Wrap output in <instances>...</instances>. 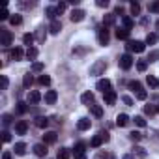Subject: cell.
Returning a JSON list of instances; mask_svg holds the SVG:
<instances>
[{"mask_svg": "<svg viewBox=\"0 0 159 159\" xmlns=\"http://www.w3.org/2000/svg\"><path fill=\"white\" fill-rule=\"evenodd\" d=\"M23 56H26V52H25L21 47H15V49L10 51V58H11V60H23Z\"/></svg>", "mask_w": 159, "mask_h": 159, "instance_id": "obj_7", "label": "cell"}, {"mask_svg": "<svg viewBox=\"0 0 159 159\" xmlns=\"http://www.w3.org/2000/svg\"><path fill=\"white\" fill-rule=\"evenodd\" d=\"M125 47H127V51H133V52H142V51L146 49V43H144V41L135 39V41H129Z\"/></svg>", "mask_w": 159, "mask_h": 159, "instance_id": "obj_3", "label": "cell"}, {"mask_svg": "<svg viewBox=\"0 0 159 159\" xmlns=\"http://www.w3.org/2000/svg\"><path fill=\"white\" fill-rule=\"evenodd\" d=\"M146 67H148V60H139L137 62V69L142 73V71H146Z\"/></svg>", "mask_w": 159, "mask_h": 159, "instance_id": "obj_39", "label": "cell"}, {"mask_svg": "<svg viewBox=\"0 0 159 159\" xmlns=\"http://www.w3.org/2000/svg\"><path fill=\"white\" fill-rule=\"evenodd\" d=\"M144 112H146L148 116H152V114L157 112V107H153V105H146V107H144Z\"/></svg>", "mask_w": 159, "mask_h": 159, "instance_id": "obj_42", "label": "cell"}, {"mask_svg": "<svg viewBox=\"0 0 159 159\" xmlns=\"http://www.w3.org/2000/svg\"><path fill=\"white\" fill-rule=\"evenodd\" d=\"M26 58L34 62V60L38 58V49H36V47H28V49H26Z\"/></svg>", "mask_w": 159, "mask_h": 159, "instance_id": "obj_28", "label": "cell"}, {"mask_svg": "<svg viewBox=\"0 0 159 159\" xmlns=\"http://www.w3.org/2000/svg\"><path fill=\"white\" fill-rule=\"evenodd\" d=\"M10 23H11V25H13V26H19V25H21V23H23V17H21V15H17V13H15V15H11V17H10Z\"/></svg>", "mask_w": 159, "mask_h": 159, "instance_id": "obj_37", "label": "cell"}, {"mask_svg": "<svg viewBox=\"0 0 159 159\" xmlns=\"http://www.w3.org/2000/svg\"><path fill=\"white\" fill-rule=\"evenodd\" d=\"M84 15H86V13H84L83 10H73V11H71V21H73V23H81V21L84 19Z\"/></svg>", "mask_w": 159, "mask_h": 159, "instance_id": "obj_12", "label": "cell"}, {"mask_svg": "<svg viewBox=\"0 0 159 159\" xmlns=\"http://www.w3.org/2000/svg\"><path fill=\"white\" fill-rule=\"evenodd\" d=\"M133 153H135L137 157H140V159H146V157H148V152H146L142 146H135V148H133Z\"/></svg>", "mask_w": 159, "mask_h": 159, "instance_id": "obj_21", "label": "cell"}, {"mask_svg": "<svg viewBox=\"0 0 159 159\" xmlns=\"http://www.w3.org/2000/svg\"><path fill=\"white\" fill-rule=\"evenodd\" d=\"M81 101H83L84 105H88V107H90V105L94 103V94H92V92H84V94L81 96Z\"/></svg>", "mask_w": 159, "mask_h": 159, "instance_id": "obj_20", "label": "cell"}, {"mask_svg": "<svg viewBox=\"0 0 159 159\" xmlns=\"http://www.w3.org/2000/svg\"><path fill=\"white\" fill-rule=\"evenodd\" d=\"M0 84H2V90H6V88H8L10 81H8V77H6V75H0Z\"/></svg>", "mask_w": 159, "mask_h": 159, "instance_id": "obj_48", "label": "cell"}, {"mask_svg": "<svg viewBox=\"0 0 159 159\" xmlns=\"http://www.w3.org/2000/svg\"><path fill=\"white\" fill-rule=\"evenodd\" d=\"M45 38H47V34H45V28H41V26H39V28L36 30V39H38L39 43H43V41H45Z\"/></svg>", "mask_w": 159, "mask_h": 159, "instance_id": "obj_31", "label": "cell"}, {"mask_svg": "<svg viewBox=\"0 0 159 159\" xmlns=\"http://www.w3.org/2000/svg\"><path fill=\"white\" fill-rule=\"evenodd\" d=\"M32 84H34V77H32L30 73H26V75L23 77V86H25V88H30Z\"/></svg>", "mask_w": 159, "mask_h": 159, "instance_id": "obj_26", "label": "cell"}, {"mask_svg": "<svg viewBox=\"0 0 159 159\" xmlns=\"http://www.w3.org/2000/svg\"><path fill=\"white\" fill-rule=\"evenodd\" d=\"M122 159H135V157H133V155H131V153H127V155H124V157H122Z\"/></svg>", "mask_w": 159, "mask_h": 159, "instance_id": "obj_59", "label": "cell"}, {"mask_svg": "<svg viewBox=\"0 0 159 159\" xmlns=\"http://www.w3.org/2000/svg\"><path fill=\"white\" fill-rule=\"evenodd\" d=\"M73 155H75V159H86V155H84V144H83V142H79V144L75 146Z\"/></svg>", "mask_w": 159, "mask_h": 159, "instance_id": "obj_8", "label": "cell"}, {"mask_svg": "<svg viewBox=\"0 0 159 159\" xmlns=\"http://www.w3.org/2000/svg\"><path fill=\"white\" fill-rule=\"evenodd\" d=\"M90 125H92L90 118H81V120H79V124H77V127L81 129V131H86V129H90Z\"/></svg>", "mask_w": 159, "mask_h": 159, "instance_id": "obj_19", "label": "cell"}, {"mask_svg": "<svg viewBox=\"0 0 159 159\" xmlns=\"http://www.w3.org/2000/svg\"><path fill=\"white\" fill-rule=\"evenodd\" d=\"M69 155H71V152L67 148H60L58 150V159H69Z\"/></svg>", "mask_w": 159, "mask_h": 159, "instance_id": "obj_34", "label": "cell"}, {"mask_svg": "<svg viewBox=\"0 0 159 159\" xmlns=\"http://www.w3.org/2000/svg\"><path fill=\"white\" fill-rule=\"evenodd\" d=\"M122 101H124V103H125V105H129V107H131V105H133V99H131V98H129V96H122Z\"/></svg>", "mask_w": 159, "mask_h": 159, "instance_id": "obj_54", "label": "cell"}, {"mask_svg": "<svg viewBox=\"0 0 159 159\" xmlns=\"http://www.w3.org/2000/svg\"><path fill=\"white\" fill-rule=\"evenodd\" d=\"M56 139H58V135H56L54 131H47V133L43 135V144H54Z\"/></svg>", "mask_w": 159, "mask_h": 159, "instance_id": "obj_11", "label": "cell"}, {"mask_svg": "<svg viewBox=\"0 0 159 159\" xmlns=\"http://www.w3.org/2000/svg\"><path fill=\"white\" fill-rule=\"evenodd\" d=\"M66 8H67V6H66V2L56 4V11H58V15H60V13H64V11H66Z\"/></svg>", "mask_w": 159, "mask_h": 159, "instance_id": "obj_52", "label": "cell"}, {"mask_svg": "<svg viewBox=\"0 0 159 159\" xmlns=\"http://www.w3.org/2000/svg\"><path fill=\"white\" fill-rule=\"evenodd\" d=\"M11 15H10V11L6 10V6H4V10H2V13H0V21H6V19H10Z\"/></svg>", "mask_w": 159, "mask_h": 159, "instance_id": "obj_51", "label": "cell"}, {"mask_svg": "<svg viewBox=\"0 0 159 159\" xmlns=\"http://www.w3.org/2000/svg\"><path fill=\"white\" fill-rule=\"evenodd\" d=\"M39 101H41V94H39L38 90H30V92H28V103L36 105V103H39Z\"/></svg>", "mask_w": 159, "mask_h": 159, "instance_id": "obj_9", "label": "cell"}, {"mask_svg": "<svg viewBox=\"0 0 159 159\" xmlns=\"http://www.w3.org/2000/svg\"><path fill=\"white\" fill-rule=\"evenodd\" d=\"M34 39H36V36H32V34H25V36H23V41H25V45H28V47H32Z\"/></svg>", "mask_w": 159, "mask_h": 159, "instance_id": "obj_38", "label": "cell"}, {"mask_svg": "<svg viewBox=\"0 0 159 159\" xmlns=\"http://www.w3.org/2000/svg\"><path fill=\"white\" fill-rule=\"evenodd\" d=\"M105 159H116V157H114L112 153H105Z\"/></svg>", "mask_w": 159, "mask_h": 159, "instance_id": "obj_58", "label": "cell"}, {"mask_svg": "<svg viewBox=\"0 0 159 159\" xmlns=\"http://www.w3.org/2000/svg\"><path fill=\"white\" fill-rule=\"evenodd\" d=\"M38 83H39L41 86H49V84H51V77H49V75H41V77L38 79Z\"/></svg>", "mask_w": 159, "mask_h": 159, "instance_id": "obj_35", "label": "cell"}, {"mask_svg": "<svg viewBox=\"0 0 159 159\" xmlns=\"http://www.w3.org/2000/svg\"><path fill=\"white\" fill-rule=\"evenodd\" d=\"M96 4H98L99 8H107V6H109V0H98Z\"/></svg>", "mask_w": 159, "mask_h": 159, "instance_id": "obj_55", "label": "cell"}, {"mask_svg": "<svg viewBox=\"0 0 159 159\" xmlns=\"http://www.w3.org/2000/svg\"><path fill=\"white\" fill-rule=\"evenodd\" d=\"M11 32L6 30V28H0V45H4V47H10L11 45Z\"/></svg>", "mask_w": 159, "mask_h": 159, "instance_id": "obj_2", "label": "cell"}, {"mask_svg": "<svg viewBox=\"0 0 159 159\" xmlns=\"http://www.w3.org/2000/svg\"><path fill=\"white\" fill-rule=\"evenodd\" d=\"M34 124H36V125H38V127H39V129H45V127H47V125H49V120H47V118H45V116H38V118H36V122H34Z\"/></svg>", "mask_w": 159, "mask_h": 159, "instance_id": "obj_24", "label": "cell"}, {"mask_svg": "<svg viewBox=\"0 0 159 159\" xmlns=\"http://www.w3.org/2000/svg\"><path fill=\"white\" fill-rule=\"evenodd\" d=\"M116 38L118 39H127L129 38V30L127 28H118L116 30Z\"/></svg>", "mask_w": 159, "mask_h": 159, "instance_id": "obj_30", "label": "cell"}, {"mask_svg": "<svg viewBox=\"0 0 159 159\" xmlns=\"http://www.w3.org/2000/svg\"><path fill=\"white\" fill-rule=\"evenodd\" d=\"M148 10H150V13H159V0H157V2H152L148 6Z\"/></svg>", "mask_w": 159, "mask_h": 159, "instance_id": "obj_40", "label": "cell"}, {"mask_svg": "<svg viewBox=\"0 0 159 159\" xmlns=\"http://www.w3.org/2000/svg\"><path fill=\"white\" fill-rule=\"evenodd\" d=\"M114 23H116V15H114V13H109V15L103 17V25H105V26H112Z\"/></svg>", "mask_w": 159, "mask_h": 159, "instance_id": "obj_23", "label": "cell"}, {"mask_svg": "<svg viewBox=\"0 0 159 159\" xmlns=\"http://www.w3.org/2000/svg\"><path fill=\"white\" fill-rule=\"evenodd\" d=\"M146 81H148V84H150L152 88H159V79H157V77L148 75V77H146Z\"/></svg>", "mask_w": 159, "mask_h": 159, "instance_id": "obj_29", "label": "cell"}, {"mask_svg": "<svg viewBox=\"0 0 159 159\" xmlns=\"http://www.w3.org/2000/svg\"><path fill=\"white\" fill-rule=\"evenodd\" d=\"M122 23H124V28H127V30H131L133 28V19L129 17V15H122Z\"/></svg>", "mask_w": 159, "mask_h": 159, "instance_id": "obj_27", "label": "cell"}, {"mask_svg": "<svg viewBox=\"0 0 159 159\" xmlns=\"http://www.w3.org/2000/svg\"><path fill=\"white\" fill-rule=\"evenodd\" d=\"M98 39H99V43H101V45H109V39H111V36H109V30H107V26L99 28V32H98Z\"/></svg>", "mask_w": 159, "mask_h": 159, "instance_id": "obj_5", "label": "cell"}, {"mask_svg": "<svg viewBox=\"0 0 159 159\" xmlns=\"http://www.w3.org/2000/svg\"><path fill=\"white\" fill-rule=\"evenodd\" d=\"M45 15L51 19V21H56V15H58V11H56V6L52 8V6H49L47 10H45Z\"/></svg>", "mask_w": 159, "mask_h": 159, "instance_id": "obj_22", "label": "cell"}, {"mask_svg": "<svg viewBox=\"0 0 159 159\" xmlns=\"http://www.w3.org/2000/svg\"><path fill=\"white\" fill-rule=\"evenodd\" d=\"M118 64H120V67H122V69H129V67L133 66V56H131L129 52H125V54H122V56H120Z\"/></svg>", "mask_w": 159, "mask_h": 159, "instance_id": "obj_4", "label": "cell"}, {"mask_svg": "<svg viewBox=\"0 0 159 159\" xmlns=\"http://www.w3.org/2000/svg\"><path fill=\"white\" fill-rule=\"evenodd\" d=\"M127 124H129V116L127 114H118L116 116V125L118 127H125Z\"/></svg>", "mask_w": 159, "mask_h": 159, "instance_id": "obj_18", "label": "cell"}, {"mask_svg": "<svg viewBox=\"0 0 159 159\" xmlns=\"http://www.w3.org/2000/svg\"><path fill=\"white\" fill-rule=\"evenodd\" d=\"M129 10H131L133 15H139V13H140V4H139V2H131V4H129Z\"/></svg>", "mask_w": 159, "mask_h": 159, "instance_id": "obj_36", "label": "cell"}, {"mask_svg": "<svg viewBox=\"0 0 159 159\" xmlns=\"http://www.w3.org/2000/svg\"><path fill=\"white\" fill-rule=\"evenodd\" d=\"M103 96H105V103H107V105H114L116 99H118V96H116L114 90H111V92H107V94H103Z\"/></svg>", "mask_w": 159, "mask_h": 159, "instance_id": "obj_16", "label": "cell"}, {"mask_svg": "<svg viewBox=\"0 0 159 159\" xmlns=\"http://www.w3.org/2000/svg\"><path fill=\"white\" fill-rule=\"evenodd\" d=\"M107 69V62L105 60H96L94 66L90 67V75H103Z\"/></svg>", "mask_w": 159, "mask_h": 159, "instance_id": "obj_1", "label": "cell"}, {"mask_svg": "<svg viewBox=\"0 0 159 159\" xmlns=\"http://www.w3.org/2000/svg\"><path fill=\"white\" fill-rule=\"evenodd\" d=\"M13 150H15L17 155H25V152H26V144H25V142H17Z\"/></svg>", "mask_w": 159, "mask_h": 159, "instance_id": "obj_33", "label": "cell"}, {"mask_svg": "<svg viewBox=\"0 0 159 159\" xmlns=\"http://www.w3.org/2000/svg\"><path fill=\"white\" fill-rule=\"evenodd\" d=\"M96 88H98V90H101L103 94H107V92H111V90H112V88H111V81H109V79H99L98 84H96Z\"/></svg>", "mask_w": 159, "mask_h": 159, "instance_id": "obj_6", "label": "cell"}, {"mask_svg": "<svg viewBox=\"0 0 159 159\" xmlns=\"http://www.w3.org/2000/svg\"><path fill=\"white\" fill-rule=\"evenodd\" d=\"M155 26H157V30H159V21H157V25H155Z\"/></svg>", "mask_w": 159, "mask_h": 159, "instance_id": "obj_60", "label": "cell"}, {"mask_svg": "<svg viewBox=\"0 0 159 159\" xmlns=\"http://www.w3.org/2000/svg\"><path fill=\"white\" fill-rule=\"evenodd\" d=\"M146 96H148V94H146L144 90H139V92H137V99H140V101H144V99H146Z\"/></svg>", "mask_w": 159, "mask_h": 159, "instance_id": "obj_53", "label": "cell"}, {"mask_svg": "<svg viewBox=\"0 0 159 159\" xmlns=\"http://www.w3.org/2000/svg\"><path fill=\"white\" fill-rule=\"evenodd\" d=\"M32 71H34V73L43 71V64H41V62H34V64H32Z\"/></svg>", "mask_w": 159, "mask_h": 159, "instance_id": "obj_44", "label": "cell"}, {"mask_svg": "<svg viewBox=\"0 0 159 159\" xmlns=\"http://www.w3.org/2000/svg\"><path fill=\"white\" fill-rule=\"evenodd\" d=\"M157 112H159V105H157Z\"/></svg>", "mask_w": 159, "mask_h": 159, "instance_id": "obj_61", "label": "cell"}, {"mask_svg": "<svg viewBox=\"0 0 159 159\" xmlns=\"http://www.w3.org/2000/svg\"><path fill=\"white\" fill-rule=\"evenodd\" d=\"M133 120H135V124H137L139 127H146V120H144L142 116H135Z\"/></svg>", "mask_w": 159, "mask_h": 159, "instance_id": "obj_46", "label": "cell"}, {"mask_svg": "<svg viewBox=\"0 0 159 159\" xmlns=\"http://www.w3.org/2000/svg\"><path fill=\"white\" fill-rule=\"evenodd\" d=\"M99 135H101L103 142H109V133H107V131H99Z\"/></svg>", "mask_w": 159, "mask_h": 159, "instance_id": "obj_56", "label": "cell"}, {"mask_svg": "<svg viewBox=\"0 0 159 159\" xmlns=\"http://www.w3.org/2000/svg\"><path fill=\"white\" fill-rule=\"evenodd\" d=\"M129 137H131V140H135V142H137V140H140V139H142V133H140V131H131V133H129Z\"/></svg>", "mask_w": 159, "mask_h": 159, "instance_id": "obj_47", "label": "cell"}, {"mask_svg": "<svg viewBox=\"0 0 159 159\" xmlns=\"http://www.w3.org/2000/svg\"><path fill=\"white\" fill-rule=\"evenodd\" d=\"M88 109H90V112H92L96 118H101V116H103V109H101V105H96V103H92Z\"/></svg>", "mask_w": 159, "mask_h": 159, "instance_id": "obj_17", "label": "cell"}, {"mask_svg": "<svg viewBox=\"0 0 159 159\" xmlns=\"http://www.w3.org/2000/svg\"><path fill=\"white\" fill-rule=\"evenodd\" d=\"M101 144H103L101 135H99V133H98V135H94V137H92V140H90V146H92V148H99Z\"/></svg>", "mask_w": 159, "mask_h": 159, "instance_id": "obj_25", "label": "cell"}, {"mask_svg": "<svg viewBox=\"0 0 159 159\" xmlns=\"http://www.w3.org/2000/svg\"><path fill=\"white\" fill-rule=\"evenodd\" d=\"M146 45H155L157 43V34L155 32H150L148 36H146V41H144Z\"/></svg>", "mask_w": 159, "mask_h": 159, "instance_id": "obj_32", "label": "cell"}, {"mask_svg": "<svg viewBox=\"0 0 159 159\" xmlns=\"http://www.w3.org/2000/svg\"><path fill=\"white\" fill-rule=\"evenodd\" d=\"M60 30H62V23H60L58 19H56V21H51V26H49V32L56 36V34H60Z\"/></svg>", "mask_w": 159, "mask_h": 159, "instance_id": "obj_15", "label": "cell"}, {"mask_svg": "<svg viewBox=\"0 0 159 159\" xmlns=\"http://www.w3.org/2000/svg\"><path fill=\"white\" fill-rule=\"evenodd\" d=\"M129 88H131V90H137V92H139V90H142V86H140V83H139V81H129Z\"/></svg>", "mask_w": 159, "mask_h": 159, "instance_id": "obj_45", "label": "cell"}, {"mask_svg": "<svg viewBox=\"0 0 159 159\" xmlns=\"http://www.w3.org/2000/svg\"><path fill=\"white\" fill-rule=\"evenodd\" d=\"M47 152H49V150H47V144H36V146H34V153H36L38 157H45Z\"/></svg>", "mask_w": 159, "mask_h": 159, "instance_id": "obj_14", "label": "cell"}, {"mask_svg": "<svg viewBox=\"0 0 159 159\" xmlns=\"http://www.w3.org/2000/svg\"><path fill=\"white\" fill-rule=\"evenodd\" d=\"M26 111H28V107H26V103H23V101H19V103H17V112H19V114H25Z\"/></svg>", "mask_w": 159, "mask_h": 159, "instance_id": "obj_41", "label": "cell"}, {"mask_svg": "<svg viewBox=\"0 0 159 159\" xmlns=\"http://www.w3.org/2000/svg\"><path fill=\"white\" fill-rule=\"evenodd\" d=\"M2 159H13V155H11L10 152H4V153H2Z\"/></svg>", "mask_w": 159, "mask_h": 159, "instance_id": "obj_57", "label": "cell"}, {"mask_svg": "<svg viewBox=\"0 0 159 159\" xmlns=\"http://www.w3.org/2000/svg\"><path fill=\"white\" fill-rule=\"evenodd\" d=\"M10 140H11V133L4 129V131H2V142H10Z\"/></svg>", "mask_w": 159, "mask_h": 159, "instance_id": "obj_50", "label": "cell"}, {"mask_svg": "<svg viewBox=\"0 0 159 159\" xmlns=\"http://www.w3.org/2000/svg\"><path fill=\"white\" fill-rule=\"evenodd\" d=\"M159 60V51H152L148 54V62H157Z\"/></svg>", "mask_w": 159, "mask_h": 159, "instance_id": "obj_43", "label": "cell"}, {"mask_svg": "<svg viewBox=\"0 0 159 159\" xmlns=\"http://www.w3.org/2000/svg\"><path fill=\"white\" fill-rule=\"evenodd\" d=\"M2 125H4V127L11 125V116H10V114H4V116H2Z\"/></svg>", "mask_w": 159, "mask_h": 159, "instance_id": "obj_49", "label": "cell"}, {"mask_svg": "<svg viewBox=\"0 0 159 159\" xmlns=\"http://www.w3.org/2000/svg\"><path fill=\"white\" fill-rule=\"evenodd\" d=\"M26 131H28V124H26L25 120H19V122L15 124V133H17V135H25Z\"/></svg>", "mask_w": 159, "mask_h": 159, "instance_id": "obj_10", "label": "cell"}, {"mask_svg": "<svg viewBox=\"0 0 159 159\" xmlns=\"http://www.w3.org/2000/svg\"><path fill=\"white\" fill-rule=\"evenodd\" d=\"M56 99H58V94H56V90H47V94H45V103L52 105V103H56Z\"/></svg>", "mask_w": 159, "mask_h": 159, "instance_id": "obj_13", "label": "cell"}]
</instances>
